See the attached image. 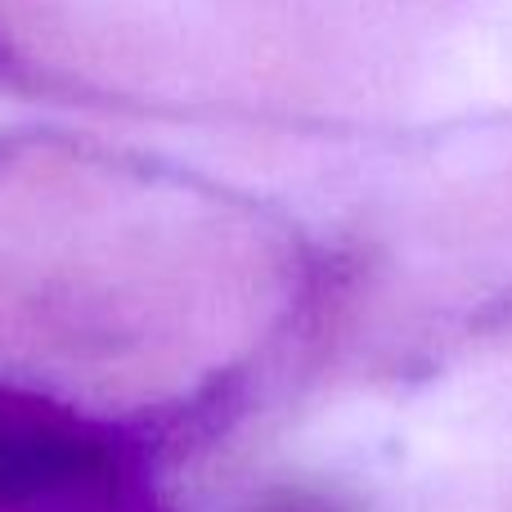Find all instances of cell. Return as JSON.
<instances>
[{
	"mask_svg": "<svg viewBox=\"0 0 512 512\" xmlns=\"http://www.w3.org/2000/svg\"><path fill=\"white\" fill-rule=\"evenodd\" d=\"M135 454L113 427L0 387V512H126Z\"/></svg>",
	"mask_w": 512,
	"mask_h": 512,
	"instance_id": "6da1fadb",
	"label": "cell"
},
{
	"mask_svg": "<svg viewBox=\"0 0 512 512\" xmlns=\"http://www.w3.org/2000/svg\"><path fill=\"white\" fill-rule=\"evenodd\" d=\"M0 68H5V63H0Z\"/></svg>",
	"mask_w": 512,
	"mask_h": 512,
	"instance_id": "7a4b0ae2",
	"label": "cell"
}]
</instances>
